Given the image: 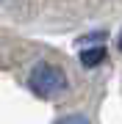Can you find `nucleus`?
Wrapping results in <instances>:
<instances>
[{
    "label": "nucleus",
    "instance_id": "nucleus-1",
    "mask_svg": "<svg viewBox=\"0 0 122 124\" xmlns=\"http://www.w3.org/2000/svg\"><path fill=\"white\" fill-rule=\"evenodd\" d=\"M28 85L42 99H53L67 88V75L53 63H39V66H33L31 77H28Z\"/></svg>",
    "mask_w": 122,
    "mask_h": 124
},
{
    "label": "nucleus",
    "instance_id": "nucleus-4",
    "mask_svg": "<svg viewBox=\"0 0 122 124\" xmlns=\"http://www.w3.org/2000/svg\"><path fill=\"white\" fill-rule=\"evenodd\" d=\"M119 50H122V39H119Z\"/></svg>",
    "mask_w": 122,
    "mask_h": 124
},
{
    "label": "nucleus",
    "instance_id": "nucleus-2",
    "mask_svg": "<svg viewBox=\"0 0 122 124\" xmlns=\"http://www.w3.org/2000/svg\"><path fill=\"white\" fill-rule=\"evenodd\" d=\"M105 55H108V53H105L103 44H97V47H86L83 53H81V63H83L86 69H94V66H100V63L105 61Z\"/></svg>",
    "mask_w": 122,
    "mask_h": 124
},
{
    "label": "nucleus",
    "instance_id": "nucleus-3",
    "mask_svg": "<svg viewBox=\"0 0 122 124\" xmlns=\"http://www.w3.org/2000/svg\"><path fill=\"white\" fill-rule=\"evenodd\" d=\"M58 124H89V119H86V116H81V113H72V116H64Z\"/></svg>",
    "mask_w": 122,
    "mask_h": 124
}]
</instances>
